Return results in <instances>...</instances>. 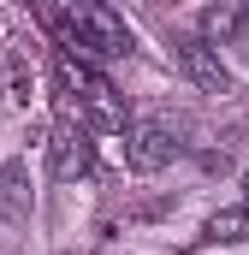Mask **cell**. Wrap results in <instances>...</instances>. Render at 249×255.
Wrapping results in <instances>:
<instances>
[{
    "label": "cell",
    "instance_id": "obj_1",
    "mask_svg": "<svg viewBox=\"0 0 249 255\" xmlns=\"http://www.w3.org/2000/svg\"><path fill=\"white\" fill-rule=\"evenodd\" d=\"M42 24L60 36V54H77V60H124L130 54V30L113 6H48Z\"/></svg>",
    "mask_w": 249,
    "mask_h": 255
},
{
    "label": "cell",
    "instance_id": "obj_2",
    "mask_svg": "<svg viewBox=\"0 0 249 255\" xmlns=\"http://www.w3.org/2000/svg\"><path fill=\"white\" fill-rule=\"evenodd\" d=\"M48 172L65 178V184L95 172V130L83 125V119H71V113H65L60 125H54V136H48Z\"/></svg>",
    "mask_w": 249,
    "mask_h": 255
},
{
    "label": "cell",
    "instance_id": "obj_3",
    "mask_svg": "<svg viewBox=\"0 0 249 255\" xmlns=\"http://www.w3.org/2000/svg\"><path fill=\"white\" fill-rule=\"evenodd\" d=\"M172 154H178V136L160 125V119H136V125L124 130V160H130V172H160V166H172Z\"/></svg>",
    "mask_w": 249,
    "mask_h": 255
},
{
    "label": "cell",
    "instance_id": "obj_4",
    "mask_svg": "<svg viewBox=\"0 0 249 255\" xmlns=\"http://www.w3.org/2000/svg\"><path fill=\"white\" fill-rule=\"evenodd\" d=\"M178 71H184L202 95H226V89H232V71H226L220 48H214L208 36H190V42H178Z\"/></svg>",
    "mask_w": 249,
    "mask_h": 255
},
{
    "label": "cell",
    "instance_id": "obj_5",
    "mask_svg": "<svg viewBox=\"0 0 249 255\" xmlns=\"http://www.w3.org/2000/svg\"><path fill=\"white\" fill-rule=\"evenodd\" d=\"M0 220L6 226H24L30 220V166L24 160H6L0 166Z\"/></svg>",
    "mask_w": 249,
    "mask_h": 255
},
{
    "label": "cell",
    "instance_id": "obj_6",
    "mask_svg": "<svg viewBox=\"0 0 249 255\" xmlns=\"http://www.w3.org/2000/svg\"><path fill=\"white\" fill-rule=\"evenodd\" d=\"M77 119H83L89 130H124V101L113 95V83H107V77L77 101Z\"/></svg>",
    "mask_w": 249,
    "mask_h": 255
},
{
    "label": "cell",
    "instance_id": "obj_7",
    "mask_svg": "<svg viewBox=\"0 0 249 255\" xmlns=\"http://www.w3.org/2000/svg\"><path fill=\"white\" fill-rule=\"evenodd\" d=\"M202 238H208V244H244V238H249V202L220 208V214L202 226Z\"/></svg>",
    "mask_w": 249,
    "mask_h": 255
},
{
    "label": "cell",
    "instance_id": "obj_8",
    "mask_svg": "<svg viewBox=\"0 0 249 255\" xmlns=\"http://www.w3.org/2000/svg\"><path fill=\"white\" fill-rule=\"evenodd\" d=\"M244 24H249L244 6H208V12H202V30H208V36H232V30H244Z\"/></svg>",
    "mask_w": 249,
    "mask_h": 255
},
{
    "label": "cell",
    "instance_id": "obj_9",
    "mask_svg": "<svg viewBox=\"0 0 249 255\" xmlns=\"http://www.w3.org/2000/svg\"><path fill=\"white\" fill-rule=\"evenodd\" d=\"M12 101L30 107V71H24V60H12Z\"/></svg>",
    "mask_w": 249,
    "mask_h": 255
},
{
    "label": "cell",
    "instance_id": "obj_10",
    "mask_svg": "<svg viewBox=\"0 0 249 255\" xmlns=\"http://www.w3.org/2000/svg\"><path fill=\"white\" fill-rule=\"evenodd\" d=\"M244 202H249V172H244Z\"/></svg>",
    "mask_w": 249,
    "mask_h": 255
}]
</instances>
